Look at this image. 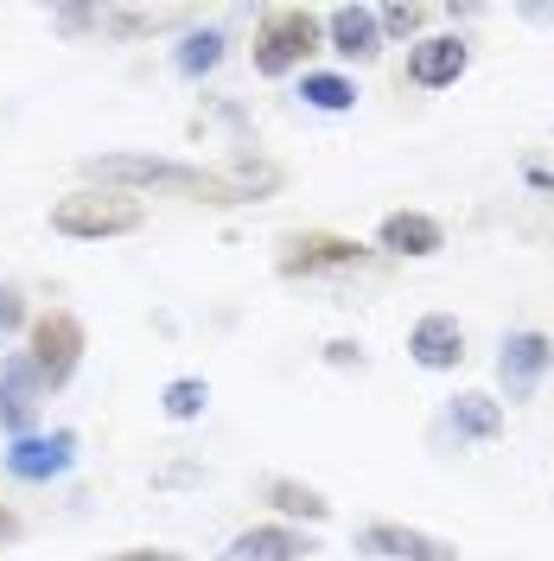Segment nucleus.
Here are the masks:
<instances>
[{
  "label": "nucleus",
  "mask_w": 554,
  "mask_h": 561,
  "mask_svg": "<svg viewBox=\"0 0 554 561\" xmlns=\"http://www.w3.org/2000/svg\"><path fill=\"white\" fill-rule=\"evenodd\" d=\"M83 173L103 179V185H178V192H217V198H236L230 179H210L198 167H178L160 153H103V160H83Z\"/></svg>",
  "instance_id": "f257e3e1"
},
{
  "label": "nucleus",
  "mask_w": 554,
  "mask_h": 561,
  "mask_svg": "<svg viewBox=\"0 0 554 561\" xmlns=\"http://www.w3.org/2000/svg\"><path fill=\"white\" fill-rule=\"evenodd\" d=\"M51 230H65V237H128V230H140V205L77 192V198H65L51 210Z\"/></svg>",
  "instance_id": "f03ea898"
},
{
  "label": "nucleus",
  "mask_w": 554,
  "mask_h": 561,
  "mask_svg": "<svg viewBox=\"0 0 554 561\" xmlns=\"http://www.w3.org/2000/svg\"><path fill=\"white\" fill-rule=\"evenodd\" d=\"M312 45H319V20L312 13H275L262 26V38H255V70L262 77H280V70L300 65Z\"/></svg>",
  "instance_id": "7ed1b4c3"
},
{
  "label": "nucleus",
  "mask_w": 554,
  "mask_h": 561,
  "mask_svg": "<svg viewBox=\"0 0 554 561\" xmlns=\"http://www.w3.org/2000/svg\"><path fill=\"white\" fill-rule=\"evenodd\" d=\"M77 357H83V325L70 313H45L33 325V370L38 383H70V370H77Z\"/></svg>",
  "instance_id": "20e7f679"
},
{
  "label": "nucleus",
  "mask_w": 554,
  "mask_h": 561,
  "mask_svg": "<svg viewBox=\"0 0 554 561\" xmlns=\"http://www.w3.org/2000/svg\"><path fill=\"white\" fill-rule=\"evenodd\" d=\"M549 364H554V345L542 332H510V339H504V357H497V377L510 389V402H529Z\"/></svg>",
  "instance_id": "39448f33"
},
{
  "label": "nucleus",
  "mask_w": 554,
  "mask_h": 561,
  "mask_svg": "<svg viewBox=\"0 0 554 561\" xmlns=\"http://www.w3.org/2000/svg\"><path fill=\"white\" fill-rule=\"evenodd\" d=\"M465 65H472L465 38H420L415 51H408V83H420V90H447V83H459Z\"/></svg>",
  "instance_id": "423d86ee"
},
{
  "label": "nucleus",
  "mask_w": 554,
  "mask_h": 561,
  "mask_svg": "<svg viewBox=\"0 0 554 561\" xmlns=\"http://www.w3.org/2000/svg\"><path fill=\"white\" fill-rule=\"evenodd\" d=\"M38 389H45V383H38L33 357H7V364H0V427H7V434H20V440H26Z\"/></svg>",
  "instance_id": "0eeeda50"
},
{
  "label": "nucleus",
  "mask_w": 554,
  "mask_h": 561,
  "mask_svg": "<svg viewBox=\"0 0 554 561\" xmlns=\"http://www.w3.org/2000/svg\"><path fill=\"white\" fill-rule=\"evenodd\" d=\"M357 542H363V556H389V561H459L447 542H434L420 529H402V524H370Z\"/></svg>",
  "instance_id": "6e6552de"
},
{
  "label": "nucleus",
  "mask_w": 554,
  "mask_h": 561,
  "mask_svg": "<svg viewBox=\"0 0 554 561\" xmlns=\"http://www.w3.org/2000/svg\"><path fill=\"white\" fill-rule=\"evenodd\" d=\"M70 454H77V434H51V440H33V434H26V440H13L7 472L38 485V479H58V472L70 466Z\"/></svg>",
  "instance_id": "1a4fd4ad"
},
{
  "label": "nucleus",
  "mask_w": 554,
  "mask_h": 561,
  "mask_svg": "<svg viewBox=\"0 0 554 561\" xmlns=\"http://www.w3.org/2000/svg\"><path fill=\"white\" fill-rule=\"evenodd\" d=\"M408 351H415V364H427V370H452V364L465 357V332H459V319L427 313V319L415 325Z\"/></svg>",
  "instance_id": "9d476101"
},
{
  "label": "nucleus",
  "mask_w": 554,
  "mask_h": 561,
  "mask_svg": "<svg viewBox=\"0 0 554 561\" xmlns=\"http://www.w3.org/2000/svg\"><path fill=\"white\" fill-rule=\"evenodd\" d=\"M363 249L345 243V237H293L287 243V255H280V268L287 275H319V268H350Z\"/></svg>",
  "instance_id": "9b49d317"
},
{
  "label": "nucleus",
  "mask_w": 554,
  "mask_h": 561,
  "mask_svg": "<svg viewBox=\"0 0 554 561\" xmlns=\"http://www.w3.org/2000/svg\"><path fill=\"white\" fill-rule=\"evenodd\" d=\"M440 243H447V230H440L427 210H395V217H382V249H395V255H434Z\"/></svg>",
  "instance_id": "f8f14e48"
},
{
  "label": "nucleus",
  "mask_w": 554,
  "mask_h": 561,
  "mask_svg": "<svg viewBox=\"0 0 554 561\" xmlns=\"http://www.w3.org/2000/svg\"><path fill=\"white\" fill-rule=\"evenodd\" d=\"M293 556H312V542L300 529H243L223 549V561H293Z\"/></svg>",
  "instance_id": "ddd939ff"
},
{
  "label": "nucleus",
  "mask_w": 554,
  "mask_h": 561,
  "mask_svg": "<svg viewBox=\"0 0 554 561\" xmlns=\"http://www.w3.org/2000/svg\"><path fill=\"white\" fill-rule=\"evenodd\" d=\"M332 45H338L345 58H370V51H377V13L338 7V13H332Z\"/></svg>",
  "instance_id": "4468645a"
},
{
  "label": "nucleus",
  "mask_w": 554,
  "mask_h": 561,
  "mask_svg": "<svg viewBox=\"0 0 554 561\" xmlns=\"http://www.w3.org/2000/svg\"><path fill=\"white\" fill-rule=\"evenodd\" d=\"M497 427H504V409H497L490 396H459V402H452V434H459V440H490Z\"/></svg>",
  "instance_id": "2eb2a0df"
},
{
  "label": "nucleus",
  "mask_w": 554,
  "mask_h": 561,
  "mask_svg": "<svg viewBox=\"0 0 554 561\" xmlns=\"http://www.w3.org/2000/svg\"><path fill=\"white\" fill-rule=\"evenodd\" d=\"M268 497H275L280 511H293V517H312V524L332 511V504H325L312 485H293V479H268Z\"/></svg>",
  "instance_id": "dca6fc26"
},
{
  "label": "nucleus",
  "mask_w": 554,
  "mask_h": 561,
  "mask_svg": "<svg viewBox=\"0 0 554 561\" xmlns=\"http://www.w3.org/2000/svg\"><path fill=\"white\" fill-rule=\"evenodd\" d=\"M217 58H223V33H192V38L173 51V65L185 70V77H205Z\"/></svg>",
  "instance_id": "f3484780"
},
{
  "label": "nucleus",
  "mask_w": 554,
  "mask_h": 561,
  "mask_svg": "<svg viewBox=\"0 0 554 561\" xmlns=\"http://www.w3.org/2000/svg\"><path fill=\"white\" fill-rule=\"evenodd\" d=\"M312 108H350L357 103V90H350L345 77H307V90H300Z\"/></svg>",
  "instance_id": "a211bd4d"
},
{
  "label": "nucleus",
  "mask_w": 554,
  "mask_h": 561,
  "mask_svg": "<svg viewBox=\"0 0 554 561\" xmlns=\"http://www.w3.org/2000/svg\"><path fill=\"white\" fill-rule=\"evenodd\" d=\"M205 402H210V389H205V383H192V377L166 389V415H173V421H192V415H205Z\"/></svg>",
  "instance_id": "6ab92c4d"
},
{
  "label": "nucleus",
  "mask_w": 554,
  "mask_h": 561,
  "mask_svg": "<svg viewBox=\"0 0 554 561\" xmlns=\"http://www.w3.org/2000/svg\"><path fill=\"white\" fill-rule=\"evenodd\" d=\"M20 319H26V307H20V287H7V280H0V339H7Z\"/></svg>",
  "instance_id": "aec40b11"
},
{
  "label": "nucleus",
  "mask_w": 554,
  "mask_h": 561,
  "mask_svg": "<svg viewBox=\"0 0 554 561\" xmlns=\"http://www.w3.org/2000/svg\"><path fill=\"white\" fill-rule=\"evenodd\" d=\"M377 26H389V33H415V26H420V7H382Z\"/></svg>",
  "instance_id": "412c9836"
},
{
  "label": "nucleus",
  "mask_w": 554,
  "mask_h": 561,
  "mask_svg": "<svg viewBox=\"0 0 554 561\" xmlns=\"http://www.w3.org/2000/svg\"><path fill=\"white\" fill-rule=\"evenodd\" d=\"M108 561H185V556H166V549H135V556H108Z\"/></svg>",
  "instance_id": "4be33fe9"
},
{
  "label": "nucleus",
  "mask_w": 554,
  "mask_h": 561,
  "mask_svg": "<svg viewBox=\"0 0 554 561\" xmlns=\"http://www.w3.org/2000/svg\"><path fill=\"white\" fill-rule=\"evenodd\" d=\"M90 20H96L90 7H65V13H58V26H90Z\"/></svg>",
  "instance_id": "5701e85b"
}]
</instances>
